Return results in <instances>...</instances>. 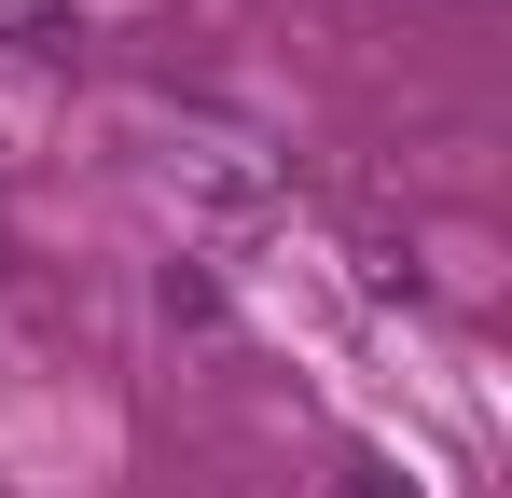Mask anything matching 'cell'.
I'll return each mask as SVG.
<instances>
[{"mask_svg":"<svg viewBox=\"0 0 512 498\" xmlns=\"http://www.w3.org/2000/svg\"><path fill=\"white\" fill-rule=\"evenodd\" d=\"M346 498H388V471H346Z\"/></svg>","mask_w":512,"mask_h":498,"instance_id":"1","label":"cell"}]
</instances>
